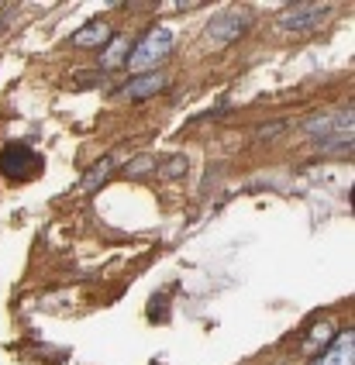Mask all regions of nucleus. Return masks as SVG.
I'll return each mask as SVG.
<instances>
[{
  "label": "nucleus",
  "mask_w": 355,
  "mask_h": 365,
  "mask_svg": "<svg viewBox=\"0 0 355 365\" xmlns=\"http://www.w3.org/2000/svg\"><path fill=\"white\" fill-rule=\"evenodd\" d=\"M110 38H114V31L107 28L104 21H90L80 31H73V45L76 48H97V45H107Z\"/></svg>",
  "instance_id": "423d86ee"
},
{
  "label": "nucleus",
  "mask_w": 355,
  "mask_h": 365,
  "mask_svg": "<svg viewBox=\"0 0 355 365\" xmlns=\"http://www.w3.org/2000/svg\"><path fill=\"white\" fill-rule=\"evenodd\" d=\"M183 173H187V155H169L166 165L159 169L163 180H176V176H183Z\"/></svg>",
  "instance_id": "9b49d317"
},
{
  "label": "nucleus",
  "mask_w": 355,
  "mask_h": 365,
  "mask_svg": "<svg viewBox=\"0 0 355 365\" xmlns=\"http://www.w3.org/2000/svg\"><path fill=\"white\" fill-rule=\"evenodd\" d=\"M152 169H155V159H152V155H135V159L125 165V176L128 180H135V176H145V173H152Z\"/></svg>",
  "instance_id": "9d476101"
},
{
  "label": "nucleus",
  "mask_w": 355,
  "mask_h": 365,
  "mask_svg": "<svg viewBox=\"0 0 355 365\" xmlns=\"http://www.w3.org/2000/svg\"><path fill=\"white\" fill-rule=\"evenodd\" d=\"M352 348H355V334L352 331H345V334L334 338L331 351H324L314 365H352Z\"/></svg>",
  "instance_id": "0eeeda50"
},
{
  "label": "nucleus",
  "mask_w": 355,
  "mask_h": 365,
  "mask_svg": "<svg viewBox=\"0 0 355 365\" xmlns=\"http://www.w3.org/2000/svg\"><path fill=\"white\" fill-rule=\"evenodd\" d=\"M331 14V7H314V4H304V7H290L279 14V28L283 31H311L321 21Z\"/></svg>",
  "instance_id": "20e7f679"
},
{
  "label": "nucleus",
  "mask_w": 355,
  "mask_h": 365,
  "mask_svg": "<svg viewBox=\"0 0 355 365\" xmlns=\"http://www.w3.org/2000/svg\"><path fill=\"white\" fill-rule=\"evenodd\" d=\"M169 52H173V28L159 24V28H152L145 38H142L138 45H135V48H131V56H128V66H131L135 73H148L152 66L166 62Z\"/></svg>",
  "instance_id": "f257e3e1"
},
{
  "label": "nucleus",
  "mask_w": 355,
  "mask_h": 365,
  "mask_svg": "<svg viewBox=\"0 0 355 365\" xmlns=\"http://www.w3.org/2000/svg\"><path fill=\"white\" fill-rule=\"evenodd\" d=\"M331 334H334V324H321V327H314L311 331V341H321V345H324Z\"/></svg>",
  "instance_id": "f8f14e48"
},
{
  "label": "nucleus",
  "mask_w": 355,
  "mask_h": 365,
  "mask_svg": "<svg viewBox=\"0 0 355 365\" xmlns=\"http://www.w3.org/2000/svg\"><path fill=\"white\" fill-rule=\"evenodd\" d=\"M163 86H166V76H163V73H142V76H135V80L121 90V97H125V101H145L152 93H159Z\"/></svg>",
  "instance_id": "39448f33"
},
{
  "label": "nucleus",
  "mask_w": 355,
  "mask_h": 365,
  "mask_svg": "<svg viewBox=\"0 0 355 365\" xmlns=\"http://www.w3.org/2000/svg\"><path fill=\"white\" fill-rule=\"evenodd\" d=\"M110 169H114V159L107 155V159H101V163H97V165H93V169H90V173L83 176L80 190H83V193H93L97 186H104V180L110 176Z\"/></svg>",
  "instance_id": "1a4fd4ad"
},
{
  "label": "nucleus",
  "mask_w": 355,
  "mask_h": 365,
  "mask_svg": "<svg viewBox=\"0 0 355 365\" xmlns=\"http://www.w3.org/2000/svg\"><path fill=\"white\" fill-rule=\"evenodd\" d=\"M245 31H249V14H245L242 7H228V11H221L217 18H210L207 41L214 48H221V45H231L235 38H242Z\"/></svg>",
  "instance_id": "7ed1b4c3"
},
{
  "label": "nucleus",
  "mask_w": 355,
  "mask_h": 365,
  "mask_svg": "<svg viewBox=\"0 0 355 365\" xmlns=\"http://www.w3.org/2000/svg\"><path fill=\"white\" fill-rule=\"evenodd\" d=\"M128 56H131V41H128L125 35H118V38H110V45L104 48V59H101V66H104V69H114V66L128 62Z\"/></svg>",
  "instance_id": "6e6552de"
},
{
  "label": "nucleus",
  "mask_w": 355,
  "mask_h": 365,
  "mask_svg": "<svg viewBox=\"0 0 355 365\" xmlns=\"http://www.w3.org/2000/svg\"><path fill=\"white\" fill-rule=\"evenodd\" d=\"M0 173L7 180L24 182V180H35L42 173V155L31 148L28 142H11L0 148Z\"/></svg>",
  "instance_id": "f03ea898"
}]
</instances>
